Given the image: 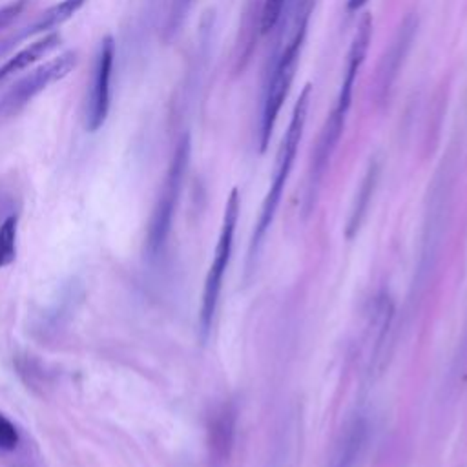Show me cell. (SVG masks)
Masks as SVG:
<instances>
[{
  "instance_id": "17",
  "label": "cell",
  "mask_w": 467,
  "mask_h": 467,
  "mask_svg": "<svg viewBox=\"0 0 467 467\" xmlns=\"http://www.w3.org/2000/svg\"><path fill=\"white\" fill-rule=\"evenodd\" d=\"M367 0H348V11H358L359 7L365 5Z\"/></svg>"
},
{
  "instance_id": "10",
  "label": "cell",
  "mask_w": 467,
  "mask_h": 467,
  "mask_svg": "<svg viewBox=\"0 0 467 467\" xmlns=\"http://www.w3.org/2000/svg\"><path fill=\"white\" fill-rule=\"evenodd\" d=\"M58 44H60V35L58 33H55V31L44 33L40 38L27 44L24 49L15 53L11 58H7L0 66V82H4L5 78H9V77H13L20 71H24L26 67L33 66L35 62L44 58L47 53H51Z\"/></svg>"
},
{
  "instance_id": "14",
  "label": "cell",
  "mask_w": 467,
  "mask_h": 467,
  "mask_svg": "<svg viewBox=\"0 0 467 467\" xmlns=\"http://www.w3.org/2000/svg\"><path fill=\"white\" fill-rule=\"evenodd\" d=\"M286 0H265L263 9H261V31L266 33L277 26L283 15Z\"/></svg>"
},
{
  "instance_id": "15",
  "label": "cell",
  "mask_w": 467,
  "mask_h": 467,
  "mask_svg": "<svg viewBox=\"0 0 467 467\" xmlns=\"http://www.w3.org/2000/svg\"><path fill=\"white\" fill-rule=\"evenodd\" d=\"M18 445V431L4 414H0V451H13Z\"/></svg>"
},
{
  "instance_id": "16",
  "label": "cell",
  "mask_w": 467,
  "mask_h": 467,
  "mask_svg": "<svg viewBox=\"0 0 467 467\" xmlns=\"http://www.w3.org/2000/svg\"><path fill=\"white\" fill-rule=\"evenodd\" d=\"M26 0H11L0 7V31H4L24 9Z\"/></svg>"
},
{
  "instance_id": "9",
  "label": "cell",
  "mask_w": 467,
  "mask_h": 467,
  "mask_svg": "<svg viewBox=\"0 0 467 467\" xmlns=\"http://www.w3.org/2000/svg\"><path fill=\"white\" fill-rule=\"evenodd\" d=\"M416 26L418 22L409 16L403 26L400 27V33L396 36V40L392 42L389 53L385 55V58L381 60V66L378 69V91L381 93V97L390 89L398 71H400V66L412 44V38H414V31H416Z\"/></svg>"
},
{
  "instance_id": "4",
  "label": "cell",
  "mask_w": 467,
  "mask_h": 467,
  "mask_svg": "<svg viewBox=\"0 0 467 467\" xmlns=\"http://www.w3.org/2000/svg\"><path fill=\"white\" fill-rule=\"evenodd\" d=\"M237 217H239V193L234 188L230 192V197H228L226 206H224L221 234H219V239H217V244H215L212 265H210L206 279H204V288H202V297H201V310H199V328H201V337L202 339H206V336L210 332V327H212V321H213V316H215V310H217L224 272H226L230 257H232Z\"/></svg>"
},
{
  "instance_id": "12",
  "label": "cell",
  "mask_w": 467,
  "mask_h": 467,
  "mask_svg": "<svg viewBox=\"0 0 467 467\" xmlns=\"http://www.w3.org/2000/svg\"><path fill=\"white\" fill-rule=\"evenodd\" d=\"M376 181H378V166H370L363 182H361V188L356 195V201H354V206L350 210V217H348V223H347V237L352 239L356 235V232L359 230L361 223H363V217L367 213V208H368V202H370V197H372V192H374V186H376Z\"/></svg>"
},
{
  "instance_id": "5",
  "label": "cell",
  "mask_w": 467,
  "mask_h": 467,
  "mask_svg": "<svg viewBox=\"0 0 467 467\" xmlns=\"http://www.w3.org/2000/svg\"><path fill=\"white\" fill-rule=\"evenodd\" d=\"M188 159H190V139L188 135L181 139L173 159L170 162L162 190L159 193V199L155 202L150 224H148V234H146V250L150 257H155L162 252L166 239L171 230L173 223V213L179 202L184 173L188 168Z\"/></svg>"
},
{
  "instance_id": "6",
  "label": "cell",
  "mask_w": 467,
  "mask_h": 467,
  "mask_svg": "<svg viewBox=\"0 0 467 467\" xmlns=\"http://www.w3.org/2000/svg\"><path fill=\"white\" fill-rule=\"evenodd\" d=\"M77 66V53L66 51L46 64L33 69L27 77L20 78L4 97L0 104V111L11 115L13 111H18L22 106L31 102L38 93H42L47 86L55 84L57 80L64 78L73 67Z\"/></svg>"
},
{
  "instance_id": "13",
  "label": "cell",
  "mask_w": 467,
  "mask_h": 467,
  "mask_svg": "<svg viewBox=\"0 0 467 467\" xmlns=\"http://www.w3.org/2000/svg\"><path fill=\"white\" fill-rule=\"evenodd\" d=\"M16 215H9L0 224V270L9 266L16 257Z\"/></svg>"
},
{
  "instance_id": "1",
  "label": "cell",
  "mask_w": 467,
  "mask_h": 467,
  "mask_svg": "<svg viewBox=\"0 0 467 467\" xmlns=\"http://www.w3.org/2000/svg\"><path fill=\"white\" fill-rule=\"evenodd\" d=\"M370 36H372V18L370 15H365L358 26V31L352 38V44H350V49H348V55H347V67H345V75H343V80H341V88H339V93H337V99H336V104H334V109L330 111L323 130H321V135H319V140H317V146L312 153V162H310V171H308V193H306V199L312 201L314 197V192L327 170V164L337 146V140L341 137V131L345 128V120H347V113H348V108H350V100H352V91H354V82H356V77L359 73V67L363 66V60H365V55L368 51V44H370Z\"/></svg>"
},
{
  "instance_id": "8",
  "label": "cell",
  "mask_w": 467,
  "mask_h": 467,
  "mask_svg": "<svg viewBox=\"0 0 467 467\" xmlns=\"http://www.w3.org/2000/svg\"><path fill=\"white\" fill-rule=\"evenodd\" d=\"M368 438V423L365 418H352L339 432L327 467H354L359 460Z\"/></svg>"
},
{
  "instance_id": "7",
  "label": "cell",
  "mask_w": 467,
  "mask_h": 467,
  "mask_svg": "<svg viewBox=\"0 0 467 467\" xmlns=\"http://www.w3.org/2000/svg\"><path fill=\"white\" fill-rule=\"evenodd\" d=\"M115 62V40L113 36H104L97 53L93 82L86 108V128L88 131H99L109 113V99H111V75Z\"/></svg>"
},
{
  "instance_id": "3",
  "label": "cell",
  "mask_w": 467,
  "mask_h": 467,
  "mask_svg": "<svg viewBox=\"0 0 467 467\" xmlns=\"http://www.w3.org/2000/svg\"><path fill=\"white\" fill-rule=\"evenodd\" d=\"M308 106H310V86L306 84L303 88V91L299 93V99L294 106L290 122H288V130L281 140L279 151H277V161H275V170H274V177H272V184L268 188V193L263 201L261 206V213H259V221L257 226L254 230L252 241H250V250H248V259L250 263L255 259V254L263 243V237L268 230V226L272 224V219L275 215V210L279 206L286 179L290 175L301 137H303V130L306 124V113H308Z\"/></svg>"
},
{
  "instance_id": "2",
  "label": "cell",
  "mask_w": 467,
  "mask_h": 467,
  "mask_svg": "<svg viewBox=\"0 0 467 467\" xmlns=\"http://www.w3.org/2000/svg\"><path fill=\"white\" fill-rule=\"evenodd\" d=\"M314 7V0H297L296 9L290 22V31L286 42L277 53L274 67L270 71L265 97H263V109H261V128H259V148L261 151L266 150L270 135L274 131L277 115L281 106L288 95L290 84L296 75V67L299 62V53L306 36V27L310 20V13Z\"/></svg>"
},
{
  "instance_id": "18",
  "label": "cell",
  "mask_w": 467,
  "mask_h": 467,
  "mask_svg": "<svg viewBox=\"0 0 467 467\" xmlns=\"http://www.w3.org/2000/svg\"><path fill=\"white\" fill-rule=\"evenodd\" d=\"M182 2H188V0H182Z\"/></svg>"
},
{
  "instance_id": "11",
  "label": "cell",
  "mask_w": 467,
  "mask_h": 467,
  "mask_svg": "<svg viewBox=\"0 0 467 467\" xmlns=\"http://www.w3.org/2000/svg\"><path fill=\"white\" fill-rule=\"evenodd\" d=\"M86 0H62L55 5H51L49 9H46L36 22L29 27V31L26 35H44V33H51L53 29L60 27L64 22H67L82 5Z\"/></svg>"
}]
</instances>
